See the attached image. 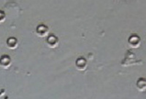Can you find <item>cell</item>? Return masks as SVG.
Wrapping results in <instances>:
<instances>
[{"instance_id":"8992f818","label":"cell","mask_w":146,"mask_h":99,"mask_svg":"<svg viewBox=\"0 0 146 99\" xmlns=\"http://www.w3.org/2000/svg\"><path fill=\"white\" fill-rule=\"evenodd\" d=\"M86 66L87 64L86 60H84L82 58L78 59V61L76 62V66L78 69L80 70V71H83V70H84L86 68Z\"/></svg>"},{"instance_id":"7a4b0ae2","label":"cell","mask_w":146,"mask_h":99,"mask_svg":"<svg viewBox=\"0 0 146 99\" xmlns=\"http://www.w3.org/2000/svg\"><path fill=\"white\" fill-rule=\"evenodd\" d=\"M11 63V58H10V57L8 55H3L0 58V66L5 68V69L10 67Z\"/></svg>"},{"instance_id":"277c9868","label":"cell","mask_w":146,"mask_h":99,"mask_svg":"<svg viewBox=\"0 0 146 99\" xmlns=\"http://www.w3.org/2000/svg\"><path fill=\"white\" fill-rule=\"evenodd\" d=\"M47 44L50 48H56L58 45V40L54 35H50L47 40Z\"/></svg>"},{"instance_id":"52a82bcc","label":"cell","mask_w":146,"mask_h":99,"mask_svg":"<svg viewBox=\"0 0 146 99\" xmlns=\"http://www.w3.org/2000/svg\"><path fill=\"white\" fill-rule=\"evenodd\" d=\"M7 45L8 48H10V49H15L18 47V43L16 39L14 38V37H10V38L7 40Z\"/></svg>"},{"instance_id":"3957f363","label":"cell","mask_w":146,"mask_h":99,"mask_svg":"<svg viewBox=\"0 0 146 99\" xmlns=\"http://www.w3.org/2000/svg\"><path fill=\"white\" fill-rule=\"evenodd\" d=\"M48 32H49V29H48V26H46L45 25H40L36 28V34L41 37L47 36L48 34Z\"/></svg>"},{"instance_id":"5b68a950","label":"cell","mask_w":146,"mask_h":99,"mask_svg":"<svg viewBox=\"0 0 146 99\" xmlns=\"http://www.w3.org/2000/svg\"><path fill=\"white\" fill-rule=\"evenodd\" d=\"M137 88L140 91H144L146 89V79L139 78L137 82Z\"/></svg>"},{"instance_id":"6da1fadb","label":"cell","mask_w":146,"mask_h":99,"mask_svg":"<svg viewBox=\"0 0 146 99\" xmlns=\"http://www.w3.org/2000/svg\"><path fill=\"white\" fill-rule=\"evenodd\" d=\"M128 42H129V45L131 48H139L141 42H140V39H139V36L134 34V35H131V36H130Z\"/></svg>"},{"instance_id":"ba28073f","label":"cell","mask_w":146,"mask_h":99,"mask_svg":"<svg viewBox=\"0 0 146 99\" xmlns=\"http://www.w3.org/2000/svg\"><path fill=\"white\" fill-rule=\"evenodd\" d=\"M5 14L3 11L0 10V23L5 21Z\"/></svg>"}]
</instances>
